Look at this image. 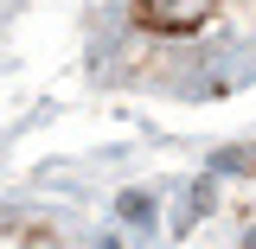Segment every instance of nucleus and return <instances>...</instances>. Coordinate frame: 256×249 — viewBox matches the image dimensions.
<instances>
[{
  "label": "nucleus",
  "instance_id": "nucleus-1",
  "mask_svg": "<svg viewBox=\"0 0 256 249\" xmlns=\"http://www.w3.org/2000/svg\"><path fill=\"white\" fill-rule=\"evenodd\" d=\"M218 0H134V19L148 32H198Z\"/></svg>",
  "mask_w": 256,
  "mask_h": 249
},
{
  "label": "nucleus",
  "instance_id": "nucleus-2",
  "mask_svg": "<svg viewBox=\"0 0 256 249\" xmlns=\"http://www.w3.org/2000/svg\"><path fill=\"white\" fill-rule=\"evenodd\" d=\"M250 249H256V243H250Z\"/></svg>",
  "mask_w": 256,
  "mask_h": 249
}]
</instances>
